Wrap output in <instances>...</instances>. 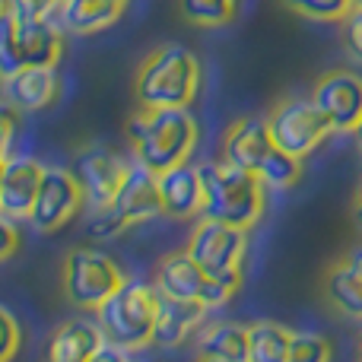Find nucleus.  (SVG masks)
Returning a JSON list of instances; mask_svg holds the SVG:
<instances>
[{
  "label": "nucleus",
  "instance_id": "f257e3e1",
  "mask_svg": "<svg viewBox=\"0 0 362 362\" xmlns=\"http://www.w3.org/2000/svg\"><path fill=\"white\" fill-rule=\"evenodd\" d=\"M134 163L153 175L191 163L200 127L191 108H137L124 124Z\"/></svg>",
  "mask_w": 362,
  "mask_h": 362
},
{
  "label": "nucleus",
  "instance_id": "f03ea898",
  "mask_svg": "<svg viewBox=\"0 0 362 362\" xmlns=\"http://www.w3.org/2000/svg\"><path fill=\"white\" fill-rule=\"evenodd\" d=\"M219 153H223V163L261 175V181L270 191H286V187L299 185L302 178V159L289 156L274 144L267 115L235 118L226 127Z\"/></svg>",
  "mask_w": 362,
  "mask_h": 362
},
{
  "label": "nucleus",
  "instance_id": "7ed1b4c3",
  "mask_svg": "<svg viewBox=\"0 0 362 362\" xmlns=\"http://www.w3.org/2000/svg\"><path fill=\"white\" fill-rule=\"evenodd\" d=\"M200 93V57L185 45H159L134 74L140 108H191Z\"/></svg>",
  "mask_w": 362,
  "mask_h": 362
},
{
  "label": "nucleus",
  "instance_id": "20e7f679",
  "mask_svg": "<svg viewBox=\"0 0 362 362\" xmlns=\"http://www.w3.org/2000/svg\"><path fill=\"white\" fill-rule=\"evenodd\" d=\"M204 175V213L206 219H219L235 229H255L267 210V191L261 175L238 169L229 163H206L200 165Z\"/></svg>",
  "mask_w": 362,
  "mask_h": 362
},
{
  "label": "nucleus",
  "instance_id": "39448f33",
  "mask_svg": "<svg viewBox=\"0 0 362 362\" xmlns=\"http://www.w3.org/2000/svg\"><path fill=\"white\" fill-rule=\"evenodd\" d=\"M156 318H159V289L144 280H127L95 312V321H99L105 340L127 353L153 346Z\"/></svg>",
  "mask_w": 362,
  "mask_h": 362
},
{
  "label": "nucleus",
  "instance_id": "423d86ee",
  "mask_svg": "<svg viewBox=\"0 0 362 362\" xmlns=\"http://www.w3.org/2000/svg\"><path fill=\"white\" fill-rule=\"evenodd\" d=\"M131 276L124 274L118 261L108 251L93 248V245H76L64 257L61 270V286L70 305L83 308V312H99V305L112 293H118Z\"/></svg>",
  "mask_w": 362,
  "mask_h": 362
},
{
  "label": "nucleus",
  "instance_id": "0eeeda50",
  "mask_svg": "<svg viewBox=\"0 0 362 362\" xmlns=\"http://www.w3.org/2000/svg\"><path fill=\"white\" fill-rule=\"evenodd\" d=\"M156 216H163V200H159L156 175L134 163L124 187L115 194L112 204L95 210L93 223H89V235L99 238V242H108V238L121 235V232L131 229V226L156 219Z\"/></svg>",
  "mask_w": 362,
  "mask_h": 362
},
{
  "label": "nucleus",
  "instance_id": "6e6552de",
  "mask_svg": "<svg viewBox=\"0 0 362 362\" xmlns=\"http://www.w3.org/2000/svg\"><path fill=\"white\" fill-rule=\"evenodd\" d=\"M185 251L206 270L210 276L242 286L245 257H248V232L235 229L229 223L200 216L194 223V232L187 238Z\"/></svg>",
  "mask_w": 362,
  "mask_h": 362
},
{
  "label": "nucleus",
  "instance_id": "1a4fd4ad",
  "mask_svg": "<svg viewBox=\"0 0 362 362\" xmlns=\"http://www.w3.org/2000/svg\"><path fill=\"white\" fill-rule=\"evenodd\" d=\"M267 124L274 134V144L296 159H308L334 134L325 112L312 99H299V95L276 99L267 112Z\"/></svg>",
  "mask_w": 362,
  "mask_h": 362
},
{
  "label": "nucleus",
  "instance_id": "9d476101",
  "mask_svg": "<svg viewBox=\"0 0 362 362\" xmlns=\"http://www.w3.org/2000/svg\"><path fill=\"white\" fill-rule=\"evenodd\" d=\"M153 286L159 293L172 296V299H187V302H204L206 308L226 305L232 296L238 293V283H226L210 276L185 248L172 251L159 261L156 267V283Z\"/></svg>",
  "mask_w": 362,
  "mask_h": 362
},
{
  "label": "nucleus",
  "instance_id": "9b49d317",
  "mask_svg": "<svg viewBox=\"0 0 362 362\" xmlns=\"http://www.w3.org/2000/svg\"><path fill=\"white\" fill-rule=\"evenodd\" d=\"M86 204V194H83L80 178L74 175V169H64V165H45L42 185H38V197L32 206L29 223L38 232H57L76 216Z\"/></svg>",
  "mask_w": 362,
  "mask_h": 362
},
{
  "label": "nucleus",
  "instance_id": "f8f14e48",
  "mask_svg": "<svg viewBox=\"0 0 362 362\" xmlns=\"http://www.w3.org/2000/svg\"><path fill=\"white\" fill-rule=\"evenodd\" d=\"M312 102L331 121L334 134H353L362 121V76L346 67L327 70L315 80Z\"/></svg>",
  "mask_w": 362,
  "mask_h": 362
},
{
  "label": "nucleus",
  "instance_id": "ddd939ff",
  "mask_svg": "<svg viewBox=\"0 0 362 362\" xmlns=\"http://www.w3.org/2000/svg\"><path fill=\"white\" fill-rule=\"evenodd\" d=\"M74 175L80 178L86 200H93L95 210H102V206L112 204L115 194L124 187L127 175H131V165H127L118 153L105 150V146H83V150L76 153Z\"/></svg>",
  "mask_w": 362,
  "mask_h": 362
},
{
  "label": "nucleus",
  "instance_id": "4468645a",
  "mask_svg": "<svg viewBox=\"0 0 362 362\" xmlns=\"http://www.w3.org/2000/svg\"><path fill=\"white\" fill-rule=\"evenodd\" d=\"M321 299L340 318L362 321V245L346 248L321 276Z\"/></svg>",
  "mask_w": 362,
  "mask_h": 362
},
{
  "label": "nucleus",
  "instance_id": "2eb2a0df",
  "mask_svg": "<svg viewBox=\"0 0 362 362\" xmlns=\"http://www.w3.org/2000/svg\"><path fill=\"white\" fill-rule=\"evenodd\" d=\"M42 175H45V165L38 159H29V156L6 159L4 178H0V213L10 216L13 223L16 219H29L38 197Z\"/></svg>",
  "mask_w": 362,
  "mask_h": 362
},
{
  "label": "nucleus",
  "instance_id": "dca6fc26",
  "mask_svg": "<svg viewBox=\"0 0 362 362\" xmlns=\"http://www.w3.org/2000/svg\"><path fill=\"white\" fill-rule=\"evenodd\" d=\"M159 200H163V216L169 219H200L204 213V175L200 165H175L169 172L156 175Z\"/></svg>",
  "mask_w": 362,
  "mask_h": 362
},
{
  "label": "nucleus",
  "instance_id": "f3484780",
  "mask_svg": "<svg viewBox=\"0 0 362 362\" xmlns=\"http://www.w3.org/2000/svg\"><path fill=\"white\" fill-rule=\"evenodd\" d=\"M105 334H102L99 321L93 318H70L54 327L48 337V350L45 362H89L95 353L105 346Z\"/></svg>",
  "mask_w": 362,
  "mask_h": 362
},
{
  "label": "nucleus",
  "instance_id": "a211bd4d",
  "mask_svg": "<svg viewBox=\"0 0 362 362\" xmlns=\"http://www.w3.org/2000/svg\"><path fill=\"white\" fill-rule=\"evenodd\" d=\"M4 93H6V105H13L23 115H32L48 108L57 99L61 80H57L54 67H23L4 80Z\"/></svg>",
  "mask_w": 362,
  "mask_h": 362
},
{
  "label": "nucleus",
  "instance_id": "6ab92c4d",
  "mask_svg": "<svg viewBox=\"0 0 362 362\" xmlns=\"http://www.w3.org/2000/svg\"><path fill=\"white\" fill-rule=\"evenodd\" d=\"M127 4L131 0H61L57 23L64 32H74V35H95L118 23Z\"/></svg>",
  "mask_w": 362,
  "mask_h": 362
},
{
  "label": "nucleus",
  "instance_id": "aec40b11",
  "mask_svg": "<svg viewBox=\"0 0 362 362\" xmlns=\"http://www.w3.org/2000/svg\"><path fill=\"white\" fill-rule=\"evenodd\" d=\"M204 315H206L204 302L172 299V296L159 293V318H156L153 344L156 346H181V344H187L191 334L200 327Z\"/></svg>",
  "mask_w": 362,
  "mask_h": 362
},
{
  "label": "nucleus",
  "instance_id": "412c9836",
  "mask_svg": "<svg viewBox=\"0 0 362 362\" xmlns=\"http://www.w3.org/2000/svg\"><path fill=\"white\" fill-rule=\"evenodd\" d=\"M19 51L25 67H57L64 57V32L54 19L19 23Z\"/></svg>",
  "mask_w": 362,
  "mask_h": 362
},
{
  "label": "nucleus",
  "instance_id": "4be33fe9",
  "mask_svg": "<svg viewBox=\"0 0 362 362\" xmlns=\"http://www.w3.org/2000/svg\"><path fill=\"white\" fill-rule=\"evenodd\" d=\"M197 356H219L248 362V327L235 321H216L197 337Z\"/></svg>",
  "mask_w": 362,
  "mask_h": 362
},
{
  "label": "nucleus",
  "instance_id": "5701e85b",
  "mask_svg": "<svg viewBox=\"0 0 362 362\" xmlns=\"http://www.w3.org/2000/svg\"><path fill=\"white\" fill-rule=\"evenodd\" d=\"M293 331L276 321L248 325V362H286Z\"/></svg>",
  "mask_w": 362,
  "mask_h": 362
},
{
  "label": "nucleus",
  "instance_id": "b1692460",
  "mask_svg": "<svg viewBox=\"0 0 362 362\" xmlns=\"http://www.w3.org/2000/svg\"><path fill=\"white\" fill-rule=\"evenodd\" d=\"M242 0H178L181 16L200 29H219L238 16Z\"/></svg>",
  "mask_w": 362,
  "mask_h": 362
},
{
  "label": "nucleus",
  "instance_id": "393cba45",
  "mask_svg": "<svg viewBox=\"0 0 362 362\" xmlns=\"http://www.w3.org/2000/svg\"><path fill=\"white\" fill-rule=\"evenodd\" d=\"M23 51H19V19L13 16L10 4L0 13V80L13 76L16 70H23Z\"/></svg>",
  "mask_w": 362,
  "mask_h": 362
},
{
  "label": "nucleus",
  "instance_id": "a878e982",
  "mask_svg": "<svg viewBox=\"0 0 362 362\" xmlns=\"http://www.w3.org/2000/svg\"><path fill=\"white\" fill-rule=\"evenodd\" d=\"M296 16L315 19V23H344L353 10V0H280Z\"/></svg>",
  "mask_w": 362,
  "mask_h": 362
},
{
  "label": "nucleus",
  "instance_id": "bb28decb",
  "mask_svg": "<svg viewBox=\"0 0 362 362\" xmlns=\"http://www.w3.org/2000/svg\"><path fill=\"white\" fill-rule=\"evenodd\" d=\"M331 359H334V346H331V340H327L325 334L293 331L286 362H331Z\"/></svg>",
  "mask_w": 362,
  "mask_h": 362
},
{
  "label": "nucleus",
  "instance_id": "cd10ccee",
  "mask_svg": "<svg viewBox=\"0 0 362 362\" xmlns=\"http://www.w3.org/2000/svg\"><path fill=\"white\" fill-rule=\"evenodd\" d=\"M23 346V327H19L16 315L0 302V362H13Z\"/></svg>",
  "mask_w": 362,
  "mask_h": 362
},
{
  "label": "nucleus",
  "instance_id": "c85d7f7f",
  "mask_svg": "<svg viewBox=\"0 0 362 362\" xmlns=\"http://www.w3.org/2000/svg\"><path fill=\"white\" fill-rule=\"evenodd\" d=\"M6 4L19 23H38V19H54L61 0H6Z\"/></svg>",
  "mask_w": 362,
  "mask_h": 362
},
{
  "label": "nucleus",
  "instance_id": "c756f323",
  "mask_svg": "<svg viewBox=\"0 0 362 362\" xmlns=\"http://www.w3.org/2000/svg\"><path fill=\"white\" fill-rule=\"evenodd\" d=\"M344 48L353 61L362 64V6H353L344 19Z\"/></svg>",
  "mask_w": 362,
  "mask_h": 362
},
{
  "label": "nucleus",
  "instance_id": "7c9ffc66",
  "mask_svg": "<svg viewBox=\"0 0 362 362\" xmlns=\"http://www.w3.org/2000/svg\"><path fill=\"white\" fill-rule=\"evenodd\" d=\"M19 242H23V238H19L16 223L0 213V261H10V257L19 251Z\"/></svg>",
  "mask_w": 362,
  "mask_h": 362
},
{
  "label": "nucleus",
  "instance_id": "2f4dec72",
  "mask_svg": "<svg viewBox=\"0 0 362 362\" xmlns=\"http://www.w3.org/2000/svg\"><path fill=\"white\" fill-rule=\"evenodd\" d=\"M13 134H16V108L0 102V156H6Z\"/></svg>",
  "mask_w": 362,
  "mask_h": 362
},
{
  "label": "nucleus",
  "instance_id": "473e14b6",
  "mask_svg": "<svg viewBox=\"0 0 362 362\" xmlns=\"http://www.w3.org/2000/svg\"><path fill=\"white\" fill-rule=\"evenodd\" d=\"M89 362H131V359H127V350H121V346H115V344H105Z\"/></svg>",
  "mask_w": 362,
  "mask_h": 362
},
{
  "label": "nucleus",
  "instance_id": "72a5a7b5",
  "mask_svg": "<svg viewBox=\"0 0 362 362\" xmlns=\"http://www.w3.org/2000/svg\"><path fill=\"white\" fill-rule=\"evenodd\" d=\"M353 223H356V229L362 232V178L356 185V194H353Z\"/></svg>",
  "mask_w": 362,
  "mask_h": 362
},
{
  "label": "nucleus",
  "instance_id": "f704fd0d",
  "mask_svg": "<svg viewBox=\"0 0 362 362\" xmlns=\"http://www.w3.org/2000/svg\"><path fill=\"white\" fill-rule=\"evenodd\" d=\"M194 362H235V359H219V356H194Z\"/></svg>",
  "mask_w": 362,
  "mask_h": 362
},
{
  "label": "nucleus",
  "instance_id": "c9c22d12",
  "mask_svg": "<svg viewBox=\"0 0 362 362\" xmlns=\"http://www.w3.org/2000/svg\"><path fill=\"white\" fill-rule=\"evenodd\" d=\"M353 134H356V144H359V150H362V121H359V127Z\"/></svg>",
  "mask_w": 362,
  "mask_h": 362
},
{
  "label": "nucleus",
  "instance_id": "e433bc0d",
  "mask_svg": "<svg viewBox=\"0 0 362 362\" xmlns=\"http://www.w3.org/2000/svg\"><path fill=\"white\" fill-rule=\"evenodd\" d=\"M356 359L362 362V334H359V346H356Z\"/></svg>",
  "mask_w": 362,
  "mask_h": 362
},
{
  "label": "nucleus",
  "instance_id": "4c0bfd02",
  "mask_svg": "<svg viewBox=\"0 0 362 362\" xmlns=\"http://www.w3.org/2000/svg\"><path fill=\"white\" fill-rule=\"evenodd\" d=\"M4 165H6V156H0V178H4Z\"/></svg>",
  "mask_w": 362,
  "mask_h": 362
},
{
  "label": "nucleus",
  "instance_id": "58836bf2",
  "mask_svg": "<svg viewBox=\"0 0 362 362\" xmlns=\"http://www.w3.org/2000/svg\"><path fill=\"white\" fill-rule=\"evenodd\" d=\"M6 10V0H0V13H4Z\"/></svg>",
  "mask_w": 362,
  "mask_h": 362
},
{
  "label": "nucleus",
  "instance_id": "ea45409f",
  "mask_svg": "<svg viewBox=\"0 0 362 362\" xmlns=\"http://www.w3.org/2000/svg\"><path fill=\"white\" fill-rule=\"evenodd\" d=\"M353 6H362V0H353Z\"/></svg>",
  "mask_w": 362,
  "mask_h": 362
},
{
  "label": "nucleus",
  "instance_id": "a19ab883",
  "mask_svg": "<svg viewBox=\"0 0 362 362\" xmlns=\"http://www.w3.org/2000/svg\"><path fill=\"white\" fill-rule=\"evenodd\" d=\"M0 83H4V80H0Z\"/></svg>",
  "mask_w": 362,
  "mask_h": 362
}]
</instances>
